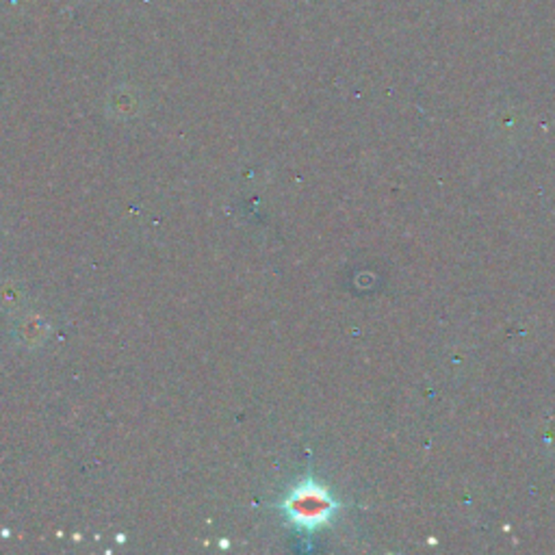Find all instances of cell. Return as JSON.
Here are the masks:
<instances>
[{"mask_svg": "<svg viewBox=\"0 0 555 555\" xmlns=\"http://www.w3.org/2000/svg\"><path fill=\"white\" fill-rule=\"evenodd\" d=\"M284 515L302 530H317L335 516L338 504L324 486L304 482L295 486L284 499Z\"/></svg>", "mask_w": 555, "mask_h": 555, "instance_id": "1", "label": "cell"}]
</instances>
